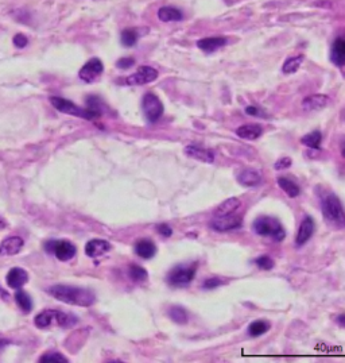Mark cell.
Listing matches in <instances>:
<instances>
[{
    "mask_svg": "<svg viewBox=\"0 0 345 363\" xmlns=\"http://www.w3.org/2000/svg\"><path fill=\"white\" fill-rule=\"evenodd\" d=\"M47 293L58 301L77 307H90L96 302L95 293L80 286L53 285L47 289Z\"/></svg>",
    "mask_w": 345,
    "mask_h": 363,
    "instance_id": "1",
    "label": "cell"
},
{
    "mask_svg": "<svg viewBox=\"0 0 345 363\" xmlns=\"http://www.w3.org/2000/svg\"><path fill=\"white\" fill-rule=\"evenodd\" d=\"M252 229L256 235L271 238L275 242H282L286 238V231L282 223L273 216H260L255 219L252 223Z\"/></svg>",
    "mask_w": 345,
    "mask_h": 363,
    "instance_id": "2",
    "label": "cell"
},
{
    "mask_svg": "<svg viewBox=\"0 0 345 363\" xmlns=\"http://www.w3.org/2000/svg\"><path fill=\"white\" fill-rule=\"evenodd\" d=\"M321 211L328 223L333 224L339 228L344 227L345 215L344 209H343V203L339 199V196H336L334 193H328L323 196L321 200Z\"/></svg>",
    "mask_w": 345,
    "mask_h": 363,
    "instance_id": "3",
    "label": "cell"
},
{
    "mask_svg": "<svg viewBox=\"0 0 345 363\" xmlns=\"http://www.w3.org/2000/svg\"><path fill=\"white\" fill-rule=\"evenodd\" d=\"M197 273V263H179L167 274V284L174 288H186L192 284Z\"/></svg>",
    "mask_w": 345,
    "mask_h": 363,
    "instance_id": "4",
    "label": "cell"
},
{
    "mask_svg": "<svg viewBox=\"0 0 345 363\" xmlns=\"http://www.w3.org/2000/svg\"><path fill=\"white\" fill-rule=\"evenodd\" d=\"M51 106L56 108L57 111L62 112V113H67L72 116L81 117V119H86V120H96L101 116L100 113L92 111L89 108H81L77 104H74L73 101L64 99V97H58V96H51L50 99Z\"/></svg>",
    "mask_w": 345,
    "mask_h": 363,
    "instance_id": "5",
    "label": "cell"
},
{
    "mask_svg": "<svg viewBox=\"0 0 345 363\" xmlns=\"http://www.w3.org/2000/svg\"><path fill=\"white\" fill-rule=\"evenodd\" d=\"M142 110L149 123H156L163 115V104L161 99L151 92H147L142 99Z\"/></svg>",
    "mask_w": 345,
    "mask_h": 363,
    "instance_id": "6",
    "label": "cell"
},
{
    "mask_svg": "<svg viewBox=\"0 0 345 363\" xmlns=\"http://www.w3.org/2000/svg\"><path fill=\"white\" fill-rule=\"evenodd\" d=\"M45 249L46 251L54 254L57 259H60L62 262L73 259L77 252L76 246L67 240H49L45 243Z\"/></svg>",
    "mask_w": 345,
    "mask_h": 363,
    "instance_id": "7",
    "label": "cell"
},
{
    "mask_svg": "<svg viewBox=\"0 0 345 363\" xmlns=\"http://www.w3.org/2000/svg\"><path fill=\"white\" fill-rule=\"evenodd\" d=\"M212 229L217 232H227L232 229H239L243 226V218L235 213L224 215V216H215L209 223Z\"/></svg>",
    "mask_w": 345,
    "mask_h": 363,
    "instance_id": "8",
    "label": "cell"
},
{
    "mask_svg": "<svg viewBox=\"0 0 345 363\" xmlns=\"http://www.w3.org/2000/svg\"><path fill=\"white\" fill-rule=\"evenodd\" d=\"M158 70L155 68L149 67V65H143L140 67L134 74L128 76L126 78V84L131 85V87H138V85L150 84L152 81H155L158 78Z\"/></svg>",
    "mask_w": 345,
    "mask_h": 363,
    "instance_id": "9",
    "label": "cell"
},
{
    "mask_svg": "<svg viewBox=\"0 0 345 363\" xmlns=\"http://www.w3.org/2000/svg\"><path fill=\"white\" fill-rule=\"evenodd\" d=\"M104 72V64L101 62L100 58H90L78 72V77L83 80L84 83H95L97 78L100 77L101 73Z\"/></svg>",
    "mask_w": 345,
    "mask_h": 363,
    "instance_id": "10",
    "label": "cell"
},
{
    "mask_svg": "<svg viewBox=\"0 0 345 363\" xmlns=\"http://www.w3.org/2000/svg\"><path fill=\"white\" fill-rule=\"evenodd\" d=\"M314 231H316V222H314V219L312 216L306 215L305 218L302 219V222H301L300 229H298L297 238H295V245L298 247L306 245L309 239L314 234Z\"/></svg>",
    "mask_w": 345,
    "mask_h": 363,
    "instance_id": "11",
    "label": "cell"
},
{
    "mask_svg": "<svg viewBox=\"0 0 345 363\" xmlns=\"http://www.w3.org/2000/svg\"><path fill=\"white\" fill-rule=\"evenodd\" d=\"M185 154L193 159L201 161V162L205 163H213L215 162V151L211 149H205V147H201L198 145H189L185 147Z\"/></svg>",
    "mask_w": 345,
    "mask_h": 363,
    "instance_id": "12",
    "label": "cell"
},
{
    "mask_svg": "<svg viewBox=\"0 0 345 363\" xmlns=\"http://www.w3.org/2000/svg\"><path fill=\"white\" fill-rule=\"evenodd\" d=\"M24 242L21 236H10L0 243V255L1 257H11L22 250Z\"/></svg>",
    "mask_w": 345,
    "mask_h": 363,
    "instance_id": "13",
    "label": "cell"
},
{
    "mask_svg": "<svg viewBox=\"0 0 345 363\" xmlns=\"http://www.w3.org/2000/svg\"><path fill=\"white\" fill-rule=\"evenodd\" d=\"M111 250V243L104 239H90L85 245V254L89 258H97Z\"/></svg>",
    "mask_w": 345,
    "mask_h": 363,
    "instance_id": "14",
    "label": "cell"
},
{
    "mask_svg": "<svg viewBox=\"0 0 345 363\" xmlns=\"http://www.w3.org/2000/svg\"><path fill=\"white\" fill-rule=\"evenodd\" d=\"M228 44V39L225 37H208V38H202L197 41V47L205 51L208 54H211L213 51H217Z\"/></svg>",
    "mask_w": 345,
    "mask_h": 363,
    "instance_id": "15",
    "label": "cell"
},
{
    "mask_svg": "<svg viewBox=\"0 0 345 363\" xmlns=\"http://www.w3.org/2000/svg\"><path fill=\"white\" fill-rule=\"evenodd\" d=\"M6 281L7 285L12 289H21L22 286L27 284L28 273L22 268H14L7 274Z\"/></svg>",
    "mask_w": 345,
    "mask_h": 363,
    "instance_id": "16",
    "label": "cell"
},
{
    "mask_svg": "<svg viewBox=\"0 0 345 363\" xmlns=\"http://www.w3.org/2000/svg\"><path fill=\"white\" fill-rule=\"evenodd\" d=\"M262 174L255 169H245L237 174V182L243 186L254 188L262 184Z\"/></svg>",
    "mask_w": 345,
    "mask_h": 363,
    "instance_id": "17",
    "label": "cell"
},
{
    "mask_svg": "<svg viewBox=\"0 0 345 363\" xmlns=\"http://www.w3.org/2000/svg\"><path fill=\"white\" fill-rule=\"evenodd\" d=\"M134 251L138 257L143 258V259H151L155 257L156 246L152 240L140 239L135 243Z\"/></svg>",
    "mask_w": 345,
    "mask_h": 363,
    "instance_id": "18",
    "label": "cell"
},
{
    "mask_svg": "<svg viewBox=\"0 0 345 363\" xmlns=\"http://www.w3.org/2000/svg\"><path fill=\"white\" fill-rule=\"evenodd\" d=\"M329 97L326 95H313L307 96L302 101V108L305 111H318L328 106Z\"/></svg>",
    "mask_w": 345,
    "mask_h": 363,
    "instance_id": "19",
    "label": "cell"
},
{
    "mask_svg": "<svg viewBox=\"0 0 345 363\" xmlns=\"http://www.w3.org/2000/svg\"><path fill=\"white\" fill-rule=\"evenodd\" d=\"M236 134H237V136H240L241 139L255 140L258 139L259 136H262L263 129L262 126H259V124L256 123L243 124V126H240L239 129L236 130Z\"/></svg>",
    "mask_w": 345,
    "mask_h": 363,
    "instance_id": "20",
    "label": "cell"
},
{
    "mask_svg": "<svg viewBox=\"0 0 345 363\" xmlns=\"http://www.w3.org/2000/svg\"><path fill=\"white\" fill-rule=\"evenodd\" d=\"M330 60L336 67H344L345 64V41L341 37L336 38L332 46V53H330Z\"/></svg>",
    "mask_w": 345,
    "mask_h": 363,
    "instance_id": "21",
    "label": "cell"
},
{
    "mask_svg": "<svg viewBox=\"0 0 345 363\" xmlns=\"http://www.w3.org/2000/svg\"><path fill=\"white\" fill-rule=\"evenodd\" d=\"M158 18L162 22H179V21L184 19V14H182L181 10L175 8V7L165 6L159 8Z\"/></svg>",
    "mask_w": 345,
    "mask_h": 363,
    "instance_id": "22",
    "label": "cell"
},
{
    "mask_svg": "<svg viewBox=\"0 0 345 363\" xmlns=\"http://www.w3.org/2000/svg\"><path fill=\"white\" fill-rule=\"evenodd\" d=\"M241 205V201L237 197H231L228 200L223 201L215 211V216H224L229 213H235Z\"/></svg>",
    "mask_w": 345,
    "mask_h": 363,
    "instance_id": "23",
    "label": "cell"
},
{
    "mask_svg": "<svg viewBox=\"0 0 345 363\" xmlns=\"http://www.w3.org/2000/svg\"><path fill=\"white\" fill-rule=\"evenodd\" d=\"M277 184L279 185L280 189H283L286 192V195L294 199V197H298L301 193V189L298 185L295 184L294 181H291L290 179H286V177H278L277 179Z\"/></svg>",
    "mask_w": 345,
    "mask_h": 363,
    "instance_id": "24",
    "label": "cell"
},
{
    "mask_svg": "<svg viewBox=\"0 0 345 363\" xmlns=\"http://www.w3.org/2000/svg\"><path fill=\"white\" fill-rule=\"evenodd\" d=\"M167 315L177 324H186L189 320V315L186 312V309L181 305H172V307L169 308Z\"/></svg>",
    "mask_w": 345,
    "mask_h": 363,
    "instance_id": "25",
    "label": "cell"
},
{
    "mask_svg": "<svg viewBox=\"0 0 345 363\" xmlns=\"http://www.w3.org/2000/svg\"><path fill=\"white\" fill-rule=\"evenodd\" d=\"M53 321H56V311L53 309H46L43 312H41L39 315L35 316L34 318V323L38 328H47L49 325H51Z\"/></svg>",
    "mask_w": 345,
    "mask_h": 363,
    "instance_id": "26",
    "label": "cell"
},
{
    "mask_svg": "<svg viewBox=\"0 0 345 363\" xmlns=\"http://www.w3.org/2000/svg\"><path fill=\"white\" fill-rule=\"evenodd\" d=\"M270 328H271V325L266 320H255L248 325V335L252 336V338H258V336L267 334Z\"/></svg>",
    "mask_w": 345,
    "mask_h": 363,
    "instance_id": "27",
    "label": "cell"
},
{
    "mask_svg": "<svg viewBox=\"0 0 345 363\" xmlns=\"http://www.w3.org/2000/svg\"><path fill=\"white\" fill-rule=\"evenodd\" d=\"M321 142H323L321 131H313V133H309V134L303 135L301 138V143L302 145L307 146L310 149H314V150H318L321 147Z\"/></svg>",
    "mask_w": 345,
    "mask_h": 363,
    "instance_id": "28",
    "label": "cell"
},
{
    "mask_svg": "<svg viewBox=\"0 0 345 363\" xmlns=\"http://www.w3.org/2000/svg\"><path fill=\"white\" fill-rule=\"evenodd\" d=\"M128 275L129 278L132 279L136 284H140V282H146L149 279V273L145 268H142L140 265H129L128 268Z\"/></svg>",
    "mask_w": 345,
    "mask_h": 363,
    "instance_id": "29",
    "label": "cell"
},
{
    "mask_svg": "<svg viewBox=\"0 0 345 363\" xmlns=\"http://www.w3.org/2000/svg\"><path fill=\"white\" fill-rule=\"evenodd\" d=\"M56 323L61 325L62 328H70L78 323V318L72 313H65L61 311H56Z\"/></svg>",
    "mask_w": 345,
    "mask_h": 363,
    "instance_id": "30",
    "label": "cell"
},
{
    "mask_svg": "<svg viewBox=\"0 0 345 363\" xmlns=\"http://www.w3.org/2000/svg\"><path fill=\"white\" fill-rule=\"evenodd\" d=\"M15 300H17V304L23 312H31V309H33V298L30 297L27 292L18 291L15 293Z\"/></svg>",
    "mask_w": 345,
    "mask_h": 363,
    "instance_id": "31",
    "label": "cell"
},
{
    "mask_svg": "<svg viewBox=\"0 0 345 363\" xmlns=\"http://www.w3.org/2000/svg\"><path fill=\"white\" fill-rule=\"evenodd\" d=\"M302 62H303V56H302V54H298V56L294 57H289V58L284 61L283 67H282V72H283L284 74L295 73L298 69H300Z\"/></svg>",
    "mask_w": 345,
    "mask_h": 363,
    "instance_id": "32",
    "label": "cell"
},
{
    "mask_svg": "<svg viewBox=\"0 0 345 363\" xmlns=\"http://www.w3.org/2000/svg\"><path fill=\"white\" fill-rule=\"evenodd\" d=\"M138 38H139V34L135 28H126L123 30L122 34H120V39H122V44L126 47H131V46H135V44L138 42Z\"/></svg>",
    "mask_w": 345,
    "mask_h": 363,
    "instance_id": "33",
    "label": "cell"
},
{
    "mask_svg": "<svg viewBox=\"0 0 345 363\" xmlns=\"http://www.w3.org/2000/svg\"><path fill=\"white\" fill-rule=\"evenodd\" d=\"M86 106H88L89 110L97 112V113H100V115H103V113L107 112V110H108V107L104 104V101L101 100L100 97H97V96L93 95L88 96V99H86Z\"/></svg>",
    "mask_w": 345,
    "mask_h": 363,
    "instance_id": "34",
    "label": "cell"
},
{
    "mask_svg": "<svg viewBox=\"0 0 345 363\" xmlns=\"http://www.w3.org/2000/svg\"><path fill=\"white\" fill-rule=\"evenodd\" d=\"M39 362L41 363H47V362H56V363H67L66 358L64 357L60 352H46L42 357L39 358Z\"/></svg>",
    "mask_w": 345,
    "mask_h": 363,
    "instance_id": "35",
    "label": "cell"
},
{
    "mask_svg": "<svg viewBox=\"0 0 345 363\" xmlns=\"http://www.w3.org/2000/svg\"><path fill=\"white\" fill-rule=\"evenodd\" d=\"M255 265L258 268L260 269V270H271L275 266V263L270 257L267 255H262V257L256 258L255 259Z\"/></svg>",
    "mask_w": 345,
    "mask_h": 363,
    "instance_id": "36",
    "label": "cell"
},
{
    "mask_svg": "<svg viewBox=\"0 0 345 363\" xmlns=\"http://www.w3.org/2000/svg\"><path fill=\"white\" fill-rule=\"evenodd\" d=\"M245 113L247 115H251V116H255V117H264V119H267L268 113L260 110V108H258V107L254 106H248L245 107Z\"/></svg>",
    "mask_w": 345,
    "mask_h": 363,
    "instance_id": "37",
    "label": "cell"
},
{
    "mask_svg": "<svg viewBox=\"0 0 345 363\" xmlns=\"http://www.w3.org/2000/svg\"><path fill=\"white\" fill-rule=\"evenodd\" d=\"M134 65L135 58H132V57H123V58H119L116 61V67L120 68V69H129Z\"/></svg>",
    "mask_w": 345,
    "mask_h": 363,
    "instance_id": "38",
    "label": "cell"
},
{
    "mask_svg": "<svg viewBox=\"0 0 345 363\" xmlns=\"http://www.w3.org/2000/svg\"><path fill=\"white\" fill-rule=\"evenodd\" d=\"M291 165H293L291 158H289V157H283V158H280V159H278V161L275 162L274 168H275V170H284V169H289Z\"/></svg>",
    "mask_w": 345,
    "mask_h": 363,
    "instance_id": "39",
    "label": "cell"
},
{
    "mask_svg": "<svg viewBox=\"0 0 345 363\" xmlns=\"http://www.w3.org/2000/svg\"><path fill=\"white\" fill-rule=\"evenodd\" d=\"M224 285V281L220 278H209L204 281V284H202V288L204 289H215V288H218V286Z\"/></svg>",
    "mask_w": 345,
    "mask_h": 363,
    "instance_id": "40",
    "label": "cell"
},
{
    "mask_svg": "<svg viewBox=\"0 0 345 363\" xmlns=\"http://www.w3.org/2000/svg\"><path fill=\"white\" fill-rule=\"evenodd\" d=\"M156 231H158V234L162 235L163 238H170L172 235V228L166 223H161L156 226Z\"/></svg>",
    "mask_w": 345,
    "mask_h": 363,
    "instance_id": "41",
    "label": "cell"
},
{
    "mask_svg": "<svg viewBox=\"0 0 345 363\" xmlns=\"http://www.w3.org/2000/svg\"><path fill=\"white\" fill-rule=\"evenodd\" d=\"M14 45L17 46V47H19V49H23L24 46H27L28 44V39L26 35H23V34H17L15 37H14Z\"/></svg>",
    "mask_w": 345,
    "mask_h": 363,
    "instance_id": "42",
    "label": "cell"
},
{
    "mask_svg": "<svg viewBox=\"0 0 345 363\" xmlns=\"http://www.w3.org/2000/svg\"><path fill=\"white\" fill-rule=\"evenodd\" d=\"M334 320H336V321L339 323L340 327H344V325H345V323H344V315H339V316H337V318H334Z\"/></svg>",
    "mask_w": 345,
    "mask_h": 363,
    "instance_id": "43",
    "label": "cell"
},
{
    "mask_svg": "<svg viewBox=\"0 0 345 363\" xmlns=\"http://www.w3.org/2000/svg\"><path fill=\"white\" fill-rule=\"evenodd\" d=\"M3 227H4V223H1V222H0V228H3Z\"/></svg>",
    "mask_w": 345,
    "mask_h": 363,
    "instance_id": "44",
    "label": "cell"
}]
</instances>
